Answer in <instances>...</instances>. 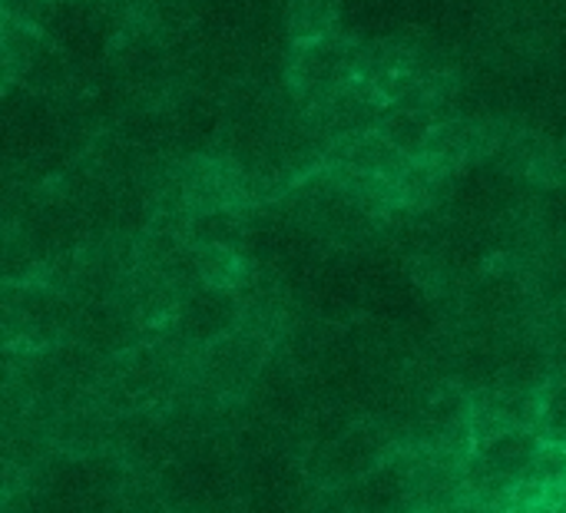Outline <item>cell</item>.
Returning a JSON list of instances; mask_svg holds the SVG:
<instances>
[{"label": "cell", "mask_w": 566, "mask_h": 513, "mask_svg": "<svg viewBox=\"0 0 566 513\" xmlns=\"http://www.w3.org/2000/svg\"><path fill=\"white\" fill-rule=\"evenodd\" d=\"M355 76H361V46H355L352 40L332 33L322 40L292 43L289 83L308 106H322Z\"/></svg>", "instance_id": "cell-1"}, {"label": "cell", "mask_w": 566, "mask_h": 513, "mask_svg": "<svg viewBox=\"0 0 566 513\" xmlns=\"http://www.w3.org/2000/svg\"><path fill=\"white\" fill-rule=\"evenodd\" d=\"M474 401V448L511 435V431H544L547 391H521V388H484L471 395Z\"/></svg>", "instance_id": "cell-2"}, {"label": "cell", "mask_w": 566, "mask_h": 513, "mask_svg": "<svg viewBox=\"0 0 566 513\" xmlns=\"http://www.w3.org/2000/svg\"><path fill=\"white\" fill-rule=\"evenodd\" d=\"M421 444L434 458L461 461L474 454V401L464 391L438 395L421 415Z\"/></svg>", "instance_id": "cell-3"}, {"label": "cell", "mask_w": 566, "mask_h": 513, "mask_svg": "<svg viewBox=\"0 0 566 513\" xmlns=\"http://www.w3.org/2000/svg\"><path fill=\"white\" fill-rule=\"evenodd\" d=\"M242 305L232 289H199L179 308V328L196 345H216L226 335L239 332Z\"/></svg>", "instance_id": "cell-4"}, {"label": "cell", "mask_w": 566, "mask_h": 513, "mask_svg": "<svg viewBox=\"0 0 566 513\" xmlns=\"http://www.w3.org/2000/svg\"><path fill=\"white\" fill-rule=\"evenodd\" d=\"M23 295V308L7 302V318H23L20 332H23V342L27 345H50L60 338V332L70 325V308L66 302L50 292V289H40V285H23L20 289Z\"/></svg>", "instance_id": "cell-5"}, {"label": "cell", "mask_w": 566, "mask_h": 513, "mask_svg": "<svg viewBox=\"0 0 566 513\" xmlns=\"http://www.w3.org/2000/svg\"><path fill=\"white\" fill-rule=\"evenodd\" d=\"M265 358V342L255 332H232L222 342L209 345L206 352V371L216 381H226V388L245 385Z\"/></svg>", "instance_id": "cell-6"}, {"label": "cell", "mask_w": 566, "mask_h": 513, "mask_svg": "<svg viewBox=\"0 0 566 513\" xmlns=\"http://www.w3.org/2000/svg\"><path fill=\"white\" fill-rule=\"evenodd\" d=\"M415 464H378L355 488V507L361 513H405L411 507Z\"/></svg>", "instance_id": "cell-7"}, {"label": "cell", "mask_w": 566, "mask_h": 513, "mask_svg": "<svg viewBox=\"0 0 566 513\" xmlns=\"http://www.w3.org/2000/svg\"><path fill=\"white\" fill-rule=\"evenodd\" d=\"M0 43H3V76L7 83H27V76L33 73V66L40 63V56L46 53V36L36 27H23L17 20L3 17L0 27Z\"/></svg>", "instance_id": "cell-8"}, {"label": "cell", "mask_w": 566, "mask_h": 513, "mask_svg": "<svg viewBox=\"0 0 566 513\" xmlns=\"http://www.w3.org/2000/svg\"><path fill=\"white\" fill-rule=\"evenodd\" d=\"M434 116H431V109H398V106H391L385 116H381V123H378V133L398 149V153H405L408 159H421L424 156V149H428V139H431V133H434Z\"/></svg>", "instance_id": "cell-9"}, {"label": "cell", "mask_w": 566, "mask_h": 513, "mask_svg": "<svg viewBox=\"0 0 566 513\" xmlns=\"http://www.w3.org/2000/svg\"><path fill=\"white\" fill-rule=\"evenodd\" d=\"M285 30L292 43H308L338 33V0H289Z\"/></svg>", "instance_id": "cell-10"}, {"label": "cell", "mask_w": 566, "mask_h": 513, "mask_svg": "<svg viewBox=\"0 0 566 513\" xmlns=\"http://www.w3.org/2000/svg\"><path fill=\"white\" fill-rule=\"evenodd\" d=\"M192 265L206 289H232L242 275L239 255L219 245H192Z\"/></svg>", "instance_id": "cell-11"}, {"label": "cell", "mask_w": 566, "mask_h": 513, "mask_svg": "<svg viewBox=\"0 0 566 513\" xmlns=\"http://www.w3.org/2000/svg\"><path fill=\"white\" fill-rule=\"evenodd\" d=\"M50 3L53 0H0L7 20H17V23L36 27V30H43V20L50 13Z\"/></svg>", "instance_id": "cell-12"}]
</instances>
